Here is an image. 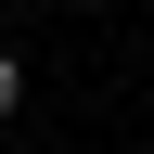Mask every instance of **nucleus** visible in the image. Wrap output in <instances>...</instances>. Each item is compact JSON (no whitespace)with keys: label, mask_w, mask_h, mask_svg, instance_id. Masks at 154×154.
<instances>
[{"label":"nucleus","mask_w":154,"mask_h":154,"mask_svg":"<svg viewBox=\"0 0 154 154\" xmlns=\"http://www.w3.org/2000/svg\"><path fill=\"white\" fill-rule=\"evenodd\" d=\"M13 103H26V64H13V51H0V116H13Z\"/></svg>","instance_id":"nucleus-1"}]
</instances>
